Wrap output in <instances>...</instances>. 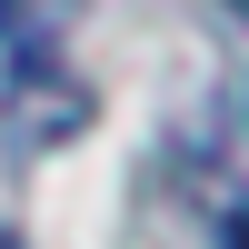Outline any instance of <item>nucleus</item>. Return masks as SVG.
Masks as SVG:
<instances>
[{
    "mask_svg": "<svg viewBox=\"0 0 249 249\" xmlns=\"http://www.w3.org/2000/svg\"><path fill=\"white\" fill-rule=\"evenodd\" d=\"M219 239H230V249H249V210H230V219H219Z\"/></svg>",
    "mask_w": 249,
    "mask_h": 249,
    "instance_id": "1",
    "label": "nucleus"
},
{
    "mask_svg": "<svg viewBox=\"0 0 249 249\" xmlns=\"http://www.w3.org/2000/svg\"><path fill=\"white\" fill-rule=\"evenodd\" d=\"M230 10H249V0H230Z\"/></svg>",
    "mask_w": 249,
    "mask_h": 249,
    "instance_id": "2",
    "label": "nucleus"
}]
</instances>
